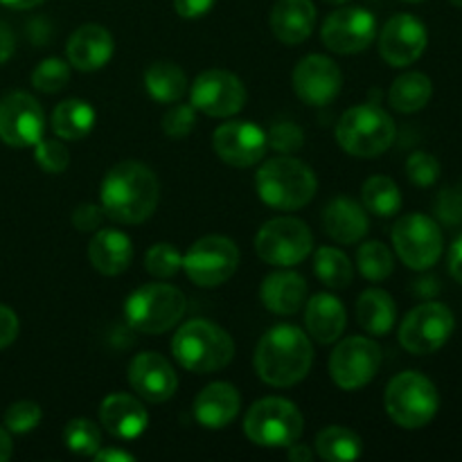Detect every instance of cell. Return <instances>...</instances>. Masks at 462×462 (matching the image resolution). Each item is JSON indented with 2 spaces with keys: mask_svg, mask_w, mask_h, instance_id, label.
Segmentation results:
<instances>
[{
  "mask_svg": "<svg viewBox=\"0 0 462 462\" xmlns=\"http://www.w3.org/2000/svg\"><path fill=\"white\" fill-rule=\"evenodd\" d=\"M404 3H424V0H404Z\"/></svg>",
  "mask_w": 462,
  "mask_h": 462,
  "instance_id": "cell-57",
  "label": "cell"
},
{
  "mask_svg": "<svg viewBox=\"0 0 462 462\" xmlns=\"http://www.w3.org/2000/svg\"><path fill=\"white\" fill-rule=\"evenodd\" d=\"M189 99L194 111L210 117H233L246 104V86L233 72L212 68L194 79Z\"/></svg>",
  "mask_w": 462,
  "mask_h": 462,
  "instance_id": "cell-14",
  "label": "cell"
},
{
  "mask_svg": "<svg viewBox=\"0 0 462 462\" xmlns=\"http://www.w3.org/2000/svg\"><path fill=\"white\" fill-rule=\"evenodd\" d=\"M433 84L424 72H404L397 77L388 93V102L400 113H418L431 102Z\"/></svg>",
  "mask_w": 462,
  "mask_h": 462,
  "instance_id": "cell-32",
  "label": "cell"
},
{
  "mask_svg": "<svg viewBox=\"0 0 462 462\" xmlns=\"http://www.w3.org/2000/svg\"><path fill=\"white\" fill-rule=\"evenodd\" d=\"M104 221V210L102 206H93V203H81L72 212V226H75L79 233H93L102 226Z\"/></svg>",
  "mask_w": 462,
  "mask_h": 462,
  "instance_id": "cell-46",
  "label": "cell"
},
{
  "mask_svg": "<svg viewBox=\"0 0 462 462\" xmlns=\"http://www.w3.org/2000/svg\"><path fill=\"white\" fill-rule=\"evenodd\" d=\"M307 334L320 346L338 341L347 325L346 307L332 293H316L305 302Z\"/></svg>",
  "mask_w": 462,
  "mask_h": 462,
  "instance_id": "cell-27",
  "label": "cell"
},
{
  "mask_svg": "<svg viewBox=\"0 0 462 462\" xmlns=\"http://www.w3.org/2000/svg\"><path fill=\"white\" fill-rule=\"evenodd\" d=\"M18 316L16 311L9 310V307L0 305V350L12 346L18 337Z\"/></svg>",
  "mask_w": 462,
  "mask_h": 462,
  "instance_id": "cell-47",
  "label": "cell"
},
{
  "mask_svg": "<svg viewBox=\"0 0 462 462\" xmlns=\"http://www.w3.org/2000/svg\"><path fill=\"white\" fill-rule=\"evenodd\" d=\"M323 226L325 233L334 242L350 246V244H356L359 239L365 237L370 224L368 215H365V210L359 203L347 197H337L325 206Z\"/></svg>",
  "mask_w": 462,
  "mask_h": 462,
  "instance_id": "cell-28",
  "label": "cell"
},
{
  "mask_svg": "<svg viewBox=\"0 0 462 462\" xmlns=\"http://www.w3.org/2000/svg\"><path fill=\"white\" fill-rule=\"evenodd\" d=\"M188 310V300L180 289L171 284L152 282L135 289L125 302V319L135 332L162 334L176 328Z\"/></svg>",
  "mask_w": 462,
  "mask_h": 462,
  "instance_id": "cell-6",
  "label": "cell"
},
{
  "mask_svg": "<svg viewBox=\"0 0 462 462\" xmlns=\"http://www.w3.org/2000/svg\"><path fill=\"white\" fill-rule=\"evenodd\" d=\"M356 266H359L361 275L365 280L383 282L386 278H391L393 269H395V260H393V253L386 244L365 242L356 253Z\"/></svg>",
  "mask_w": 462,
  "mask_h": 462,
  "instance_id": "cell-36",
  "label": "cell"
},
{
  "mask_svg": "<svg viewBox=\"0 0 462 462\" xmlns=\"http://www.w3.org/2000/svg\"><path fill=\"white\" fill-rule=\"evenodd\" d=\"M325 3H328V5H346V3H350V0H325Z\"/></svg>",
  "mask_w": 462,
  "mask_h": 462,
  "instance_id": "cell-55",
  "label": "cell"
},
{
  "mask_svg": "<svg viewBox=\"0 0 462 462\" xmlns=\"http://www.w3.org/2000/svg\"><path fill=\"white\" fill-rule=\"evenodd\" d=\"M449 273L454 275L456 282L462 284V235L451 244L449 251Z\"/></svg>",
  "mask_w": 462,
  "mask_h": 462,
  "instance_id": "cell-50",
  "label": "cell"
},
{
  "mask_svg": "<svg viewBox=\"0 0 462 462\" xmlns=\"http://www.w3.org/2000/svg\"><path fill=\"white\" fill-rule=\"evenodd\" d=\"M343 86L341 68L325 54H307L293 70V90L310 106H328Z\"/></svg>",
  "mask_w": 462,
  "mask_h": 462,
  "instance_id": "cell-18",
  "label": "cell"
},
{
  "mask_svg": "<svg viewBox=\"0 0 462 462\" xmlns=\"http://www.w3.org/2000/svg\"><path fill=\"white\" fill-rule=\"evenodd\" d=\"M14 447H12V438H9L7 429L0 427V462H7L12 458Z\"/></svg>",
  "mask_w": 462,
  "mask_h": 462,
  "instance_id": "cell-53",
  "label": "cell"
},
{
  "mask_svg": "<svg viewBox=\"0 0 462 462\" xmlns=\"http://www.w3.org/2000/svg\"><path fill=\"white\" fill-rule=\"evenodd\" d=\"M429 43L427 27L411 14H397L379 34V52L393 68H406L418 61Z\"/></svg>",
  "mask_w": 462,
  "mask_h": 462,
  "instance_id": "cell-19",
  "label": "cell"
},
{
  "mask_svg": "<svg viewBox=\"0 0 462 462\" xmlns=\"http://www.w3.org/2000/svg\"><path fill=\"white\" fill-rule=\"evenodd\" d=\"M365 210L377 217H393L402 210V192L388 176H370L361 188Z\"/></svg>",
  "mask_w": 462,
  "mask_h": 462,
  "instance_id": "cell-35",
  "label": "cell"
},
{
  "mask_svg": "<svg viewBox=\"0 0 462 462\" xmlns=\"http://www.w3.org/2000/svg\"><path fill=\"white\" fill-rule=\"evenodd\" d=\"M287 449H289V460L291 462H311V458H314V451H311L307 445H298V442H293V445H289Z\"/></svg>",
  "mask_w": 462,
  "mask_h": 462,
  "instance_id": "cell-52",
  "label": "cell"
},
{
  "mask_svg": "<svg viewBox=\"0 0 462 462\" xmlns=\"http://www.w3.org/2000/svg\"><path fill=\"white\" fill-rule=\"evenodd\" d=\"M45 134V116L32 95L16 90L0 99V140L9 147H34Z\"/></svg>",
  "mask_w": 462,
  "mask_h": 462,
  "instance_id": "cell-15",
  "label": "cell"
},
{
  "mask_svg": "<svg viewBox=\"0 0 462 462\" xmlns=\"http://www.w3.org/2000/svg\"><path fill=\"white\" fill-rule=\"evenodd\" d=\"M382 365V347L365 337L343 338L329 356V377L341 391L368 386Z\"/></svg>",
  "mask_w": 462,
  "mask_h": 462,
  "instance_id": "cell-13",
  "label": "cell"
},
{
  "mask_svg": "<svg viewBox=\"0 0 462 462\" xmlns=\"http://www.w3.org/2000/svg\"><path fill=\"white\" fill-rule=\"evenodd\" d=\"M386 413L402 429H422L436 418L440 409V395L429 377L409 370L391 379L386 388Z\"/></svg>",
  "mask_w": 462,
  "mask_h": 462,
  "instance_id": "cell-8",
  "label": "cell"
},
{
  "mask_svg": "<svg viewBox=\"0 0 462 462\" xmlns=\"http://www.w3.org/2000/svg\"><path fill=\"white\" fill-rule=\"evenodd\" d=\"M242 409V397L233 383L215 382L203 388L194 400V418L203 429H224L237 418Z\"/></svg>",
  "mask_w": 462,
  "mask_h": 462,
  "instance_id": "cell-23",
  "label": "cell"
},
{
  "mask_svg": "<svg viewBox=\"0 0 462 462\" xmlns=\"http://www.w3.org/2000/svg\"><path fill=\"white\" fill-rule=\"evenodd\" d=\"M456 328L454 311L442 302H422L406 314L400 325V343L415 356L433 355L451 338Z\"/></svg>",
  "mask_w": 462,
  "mask_h": 462,
  "instance_id": "cell-12",
  "label": "cell"
},
{
  "mask_svg": "<svg viewBox=\"0 0 462 462\" xmlns=\"http://www.w3.org/2000/svg\"><path fill=\"white\" fill-rule=\"evenodd\" d=\"M451 5H456V7H460L462 9V0H449Z\"/></svg>",
  "mask_w": 462,
  "mask_h": 462,
  "instance_id": "cell-56",
  "label": "cell"
},
{
  "mask_svg": "<svg viewBox=\"0 0 462 462\" xmlns=\"http://www.w3.org/2000/svg\"><path fill=\"white\" fill-rule=\"evenodd\" d=\"M364 449V442L352 429L328 427L316 436V454L328 462L356 460Z\"/></svg>",
  "mask_w": 462,
  "mask_h": 462,
  "instance_id": "cell-33",
  "label": "cell"
},
{
  "mask_svg": "<svg viewBox=\"0 0 462 462\" xmlns=\"http://www.w3.org/2000/svg\"><path fill=\"white\" fill-rule=\"evenodd\" d=\"M314 248V235L305 221L296 217H278L266 221L255 237V251L266 264L289 269L300 264Z\"/></svg>",
  "mask_w": 462,
  "mask_h": 462,
  "instance_id": "cell-9",
  "label": "cell"
},
{
  "mask_svg": "<svg viewBox=\"0 0 462 462\" xmlns=\"http://www.w3.org/2000/svg\"><path fill=\"white\" fill-rule=\"evenodd\" d=\"M129 383L143 400L162 404L179 388V377L170 361L158 352H143L129 365Z\"/></svg>",
  "mask_w": 462,
  "mask_h": 462,
  "instance_id": "cell-20",
  "label": "cell"
},
{
  "mask_svg": "<svg viewBox=\"0 0 462 462\" xmlns=\"http://www.w3.org/2000/svg\"><path fill=\"white\" fill-rule=\"evenodd\" d=\"M194 126H197V113H194L192 104L176 102L162 117V131L171 140L188 138Z\"/></svg>",
  "mask_w": 462,
  "mask_h": 462,
  "instance_id": "cell-42",
  "label": "cell"
},
{
  "mask_svg": "<svg viewBox=\"0 0 462 462\" xmlns=\"http://www.w3.org/2000/svg\"><path fill=\"white\" fill-rule=\"evenodd\" d=\"M144 269L149 271V275L158 280H170L183 269V255L176 251V246L171 244L161 242L153 244L152 248L144 255Z\"/></svg>",
  "mask_w": 462,
  "mask_h": 462,
  "instance_id": "cell-38",
  "label": "cell"
},
{
  "mask_svg": "<svg viewBox=\"0 0 462 462\" xmlns=\"http://www.w3.org/2000/svg\"><path fill=\"white\" fill-rule=\"evenodd\" d=\"M63 445L77 456H95L102 447V431L93 420H70L63 429Z\"/></svg>",
  "mask_w": 462,
  "mask_h": 462,
  "instance_id": "cell-37",
  "label": "cell"
},
{
  "mask_svg": "<svg viewBox=\"0 0 462 462\" xmlns=\"http://www.w3.org/2000/svg\"><path fill=\"white\" fill-rule=\"evenodd\" d=\"M144 88L158 104H176L188 90V77L176 63L156 61L144 72Z\"/></svg>",
  "mask_w": 462,
  "mask_h": 462,
  "instance_id": "cell-31",
  "label": "cell"
},
{
  "mask_svg": "<svg viewBox=\"0 0 462 462\" xmlns=\"http://www.w3.org/2000/svg\"><path fill=\"white\" fill-rule=\"evenodd\" d=\"M99 424L113 438L134 440L147 431L149 413L135 397L125 395V393H113L99 404Z\"/></svg>",
  "mask_w": 462,
  "mask_h": 462,
  "instance_id": "cell-22",
  "label": "cell"
},
{
  "mask_svg": "<svg viewBox=\"0 0 462 462\" xmlns=\"http://www.w3.org/2000/svg\"><path fill=\"white\" fill-rule=\"evenodd\" d=\"M161 183L144 162L125 161L106 171L99 185V206L104 217L117 224H143L156 212Z\"/></svg>",
  "mask_w": 462,
  "mask_h": 462,
  "instance_id": "cell-1",
  "label": "cell"
},
{
  "mask_svg": "<svg viewBox=\"0 0 462 462\" xmlns=\"http://www.w3.org/2000/svg\"><path fill=\"white\" fill-rule=\"evenodd\" d=\"M14 50H16V39H14L12 30L5 23H0V63L9 61Z\"/></svg>",
  "mask_w": 462,
  "mask_h": 462,
  "instance_id": "cell-49",
  "label": "cell"
},
{
  "mask_svg": "<svg viewBox=\"0 0 462 462\" xmlns=\"http://www.w3.org/2000/svg\"><path fill=\"white\" fill-rule=\"evenodd\" d=\"M5 7H12V9H32V7H39L41 3L45 0H0Z\"/></svg>",
  "mask_w": 462,
  "mask_h": 462,
  "instance_id": "cell-54",
  "label": "cell"
},
{
  "mask_svg": "<svg viewBox=\"0 0 462 462\" xmlns=\"http://www.w3.org/2000/svg\"><path fill=\"white\" fill-rule=\"evenodd\" d=\"M171 355L189 373H217L233 361L235 341L219 325L197 319L180 325L171 338Z\"/></svg>",
  "mask_w": 462,
  "mask_h": 462,
  "instance_id": "cell-4",
  "label": "cell"
},
{
  "mask_svg": "<svg viewBox=\"0 0 462 462\" xmlns=\"http://www.w3.org/2000/svg\"><path fill=\"white\" fill-rule=\"evenodd\" d=\"M70 81V66L63 59H43L32 72V86L41 93H59Z\"/></svg>",
  "mask_w": 462,
  "mask_h": 462,
  "instance_id": "cell-39",
  "label": "cell"
},
{
  "mask_svg": "<svg viewBox=\"0 0 462 462\" xmlns=\"http://www.w3.org/2000/svg\"><path fill=\"white\" fill-rule=\"evenodd\" d=\"M356 320L370 337H386L397 320V305L383 289H368L356 300Z\"/></svg>",
  "mask_w": 462,
  "mask_h": 462,
  "instance_id": "cell-29",
  "label": "cell"
},
{
  "mask_svg": "<svg viewBox=\"0 0 462 462\" xmlns=\"http://www.w3.org/2000/svg\"><path fill=\"white\" fill-rule=\"evenodd\" d=\"M41 418H43V413H41V406L36 404V402H14V404L5 411V429H7L9 433L23 436V433L34 431V429L39 427Z\"/></svg>",
  "mask_w": 462,
  "mask_h": 462,
  "instance_id": "cell-40",
  "label": "cell"
},
{
  "mask_svg": "<svg viewBox=\"0 0 462 462\" xmlns=\"http://www.w3.org/2000/svg\"><path fill=\"white\" fill-rule=\"evenodd\" d=\"M305 429V418L293 402L284 397H264L248 409L244 433L248 440L266 449H284L298 442Z\"/></svg>",
  "mask_w": 462,
  "mask_h": 462,
  "instance_id": "cell-7",
  "label": "cell"
},
{
  "mask_svg": "<svg viewBox=\"0 0 462 462\" xmlns=\"http://www.w3.org/2000/svg\"><path fill=\"white\" fill-rule=\"evenodd\" d=\"M260 300L278 316H293L305 307L307 282L296 271H275L260 287Z\"/></svg>",
  "mask_w": 462,
  "mask_h": 462,
  "instance_id": "cell-25",
  "label": "cell"
},
{
  "mask_svg": "<svg viewBox=\"0 0 462 462\" xmlns=\"http://www.w3.org/2000/svg\"><path fill=\"white\" fill-rule=\"evenodd\" d=\"M215 153L230 167H253L264 161L266 156V134L253 122L230 120L221 125L212 135Z\"/></svg>",
  "mask_w": 462,
  "mask_h": 462,
  "instance_id": "cell-17",
  "label": "cell"
},
{
  "mask_svg": "<svg viewBox=\"0 0 462 462\" xmlns=\"http://www.w3.org/2000/svg\"><path fill=\"white\" fill-rule=\"evenodd\" d=\"M113 48H116V43H113V36L106 27L86 23V25L77 27L68 39V63L81 72H95L111 61Z\"/></svg>",
  "mask_w": 462,
  "mask_h": 462,
  "instance_id": "cell-21",
  "label": "cell"
},
{
  "mask_svg": "<svg viewBox=\"0 0 462 462\" xmlns=\"http://www.w3.org/2000/svg\"><path fill=\"white\" fill-rule=\"evenodd\" d=\"M377 36V18L365 7H343L329 14L320 30L325 48L337 54H356Z\"/></svg>",
  "mask_w": 462,
  "mask_h": 462,
  "instance_id": "cell-16",
  "label": "cell"
},
{
  "mask_svg": "<svg viewBox=\"0 0 462 462\" xmlns=\"http://www.w3.org/2000/svg\"><path fill=\"white\" fill-rule=\"evenodd\" d=\"M438 215L445 224H460L462 221V188H447L438 197Z\"/></svg>",
  "mask_w": 462,
  "mask_h": 462,
  "instance_id": "cell-45",
  "label": "cell"
},
{
  "mask_svg": "<svg viewBox=\"0 0 462 462\" xmlns=\"http://www.w3.org/2000/svg\"><path fill=\"white\" fill-rule=\"evenodd\" d=\"M215 7V0H174V9L183 18H201Z\"/></svg>",
  "mask_w": 462,
  "mask_h": 462,
  "instance_id": "cell-48",
  "label": "cell"
},
{
  "mask_svg": "<svg viewBox=\"0 0 462 462\" xmlns=\"http://www.w3.org/2000/svg\"><path fill=\"white\" fill-rule=\"evenodd\" d=\"M95 460L97 462H134V456H131L129 451L102 449V447H99L97 454H95Z\"/></svg>",
  "mask_w": 462,
  "mask_h": 462,
  "instance_id": "cell-51",
  "label": "cell"
},
{
  "mask_svg": "<svg viewBox=\"0 0 462 462\" xmlns=\"http://www.w3.org/2000/svg\"><path fill=\"white\" fill-rule=\"evenodd\" d=\"M239 266V248L233 239L208 235L197 239L183 255V269L197 287L212 289L228 282Z\"/></svg>",
  "mask_w": 462,
  "mask_h": 462,
  "instance_id": "cell-10",
  "label": "cell"
},
{
  "mask_svg": "<svg viewBox=\"0 0 462 462\" xmlns=\"http://www.w3.org/2000/svg\"><path fill=\"white\" fill-rule=\"evenodd\" d=\"M88 262L97 273L120 275L134 262V244L122 230L102 228L93 235L88 244Z\"/></svg>",
  "mask_w": 462,
  "mask_h": 462,
  "instance_id": "cell-26",
  "label": "cell"
},
{
  "mask_svg": "<svg viewBox=\"0 0 462 462\" xmlns=\"http://www.w3.org/2000/svg\"><path fill=\"white\" fill-rule=\"evenodd\" d=\"M269 23L280 43L298 45L314 32L316 7L311 0H278L271 9Z\"/></svg>",
  "mask_w": 462,
  "mask_h": 462,
  "instance_id": "cell-24",
  "label": "cell"
},
{
  "mask_svg": "<svg viewBox=\"0 0 462 462\" xmlns=\"http://www.w3.org/2000/svg\"><path fill=\"white\" fill-rule=\"evenodd\" d=\"M50 126L61 140H84L95 126V108L84 99H66L52 111Z\"/></svg>",
  "mask_w": 462,
  "mask_h": 462,
  "instance_id": "cell-30",
  "label": "cell"
},
{
  "mask_svg": "<svg viewBox=\"0 0 462 462\" xmlns=\"http://www.w3.org/2000/svg\"><path fill=\"white\" fill-rule=\"evenodd\" d=\"M34 158L41 170L48 174H61L70 165V153H68L66 144L54 138H41L34 144Z\"/></svg>",
  "mask_w": 462,
  "mask_h": 462,
  "instance_id": "cell-41",
  "label": "cell"
},
{
  "mask_svg": "<svg viewBox=\"0 0 462 462\" xmlns=\"http://www.w3.org/2000/svg\"><path fill=\"white\" fill-rule=\"evenodd\" d=\"M406 174H409L411 183L418 188H431L440 176V162L431 153L415 152L406 161Z\"/></svg>",
  "mask_w": 462,
  "mask_h": 462,
  "instance_id": "cell-43",
  "label": "cell"
},
{
  "mask_svg": "<svg viewBox=\"0 0 462 462\" xmlns=\"http://www.w3.org/2000/svg\"><path fill=\"white\" fill-rule=\"evenodd\" d=\"M393 246L400 260L413 271H427L433 264H438L442 255V230L431 217L420 215H404L393 228Z\"/></svg>",
  "mask_w": 462,
  "mask_h": 462,
  "instance_id": "cell-11",
  "label": "cell"
},
{
  "mask_svg": "<svg viewBox=\"0 0 462 462\" xmlns=\"http://www.w3.org/2000/svg\"><path fill=\"white\" fill-rule=\"evenodd\" d=\"M314 346L296 325H275L255 347V373L273 388L296 386L310 374Z\"/></svg>",
  "mask_w": 462,
  "mask_h": 462,
  "instance_id": "cell-2",
  "label": "cell"
},
{
  "mask_svg": "<svg viewBox=\"0 0 462 462\" xmlns=\"http://www.w3.org/2000/svg\"><path fill=\"white\" fill-rule=\"evenodd\" d=\"M314 273L325 287L346 289L355 278V266L343 251L323 246L314 253Z\"/></svg>",
  "mask_w": 462,
  "mask_h": 462,
  "instance_id": "cell-34",
  "label": "cell"
},
{
  "mask_svg": "<svg viewBox=\"0 0 462 462\" xmlns=\"http://www.w3.org/2000/svg\"><path fill=\"white\" fill-rule=\"evenodd\" d=\"M395 122L377 104L347 108L337 125V143L350 156L377 158L395 143Z\"/></svg>",
  "mask_w": 462,
  "mask_h": 462,
  "instance_id": "cell-5",
  "label": "cell"
},
{
  "mask_svg": "<svg viewBox=\"0 0 462 462\" xmlns=\"http://www.w3.org/2000/svg\"><path fill=\"white\" fill-rule=\"evenodd\" d=\"M266 143L269 147H273L278 153H284V156H291L298 149L305 144V134L298 125L293 122H278L269 129L266 134Z\"/></svg>",
  "mask_w": 462,
  "mask_h": 462,
  "instance_id": "cell-44",
  "label": "cell"
},
{
  "mask_svg": "<svg viewBox=\"0 0 462 462\" xmlns=\"http://www.w3.org/2000/svg\"><path fill=\"white\" fill-rule=\"evenodd\" d=\"M319 180L307 162L293 156H275L262 162L255 189L262 203L273 210H298L314 199Z\"/></svg>",
  "mask_w": 462,
  "mask_h": 462,
  "instance_id": "cell-3",
  "label": "cell"
}]
</instances>
